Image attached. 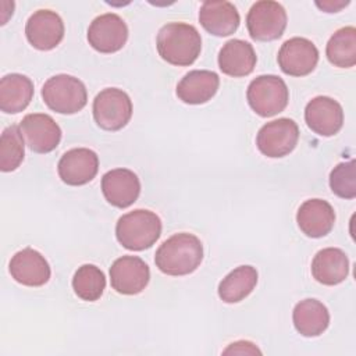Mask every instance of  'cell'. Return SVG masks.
<instances>
[{
    "label": "cell",
    "instance_id": "11",
    "mask_svg": "<svg viewBox=\"0 0 356 356\" xmlns=\"http://www.w3.org/2000/svg\"><path fill=\"white\" fill-rule=\"evenodd\" d=\"M150 270L138 256L118 257L110 267L113 289L122 295L140 293L149 284Z\"/></svg>",
    "mask_w": 356,
    "mask_h": 356
},
{
    "label": "cell",
    "instance_id": "29",
    "mask_svg": "<svg viewBox=\"0 0 356 356\" xmlns=\"http://www.w3.org/2000/svg\"><path fill=\"white\" fill-rule=\"evenodd\" d=\"M331 191L342 199L356 197V174L355 160L339 163L330 174Z\"/></svg>",
    "mask_w": 356,
    "mask_h": 356
},
{
    "label": "cell",
    "instance_id": "13",
    "mask_svg": "<svg viewBox=\"0 0 356 356\" xmlns=\"http://www.w3.org/2000/svg\"><path fill=\"white\" fill-rule=\"evenodd\" d=\"M25 35L38 50H51L64 38V22L51 10H38L26 21Z\"/></svg>",
    "mask_w": 356,
    "mask_h": 356
},
{
    "label": "cell",
    "instance_id": "24",
    "mask_svg": "<svg viewBox=\"0 0 356 356\" xmlns=\"http://www.w3.org/2000/svg\"><path fill=\"white\" fill-rule=\"evenodd\" d=\"M33 97V83L22 74H8L0 81V108L17 114L28 107Z\"/></svg>",
    "mask_w": 356,
    "mask_h": 356
},
{
    "label": "cell",
    "instance_id": "2",
    "mask_svg": "<svg viewBox=\"0 0 356 356\" xmlns=\"http://www.w3.org/2000/svg\"><path fill=\"white\" fill-rule=\"evenodd\" d=\"M160 57L178 67H186L196 61L202 50V38L197 29L185 22L165 24L156 40Z\"/></svg>",
    "mask_w": 356,
    "mask_h": 356
},
{
    "label": "cell",
    "instance_id": "1",
    "mask_svg": "<svg viewBox=\"0 0 356 356\" xmlns=\"http://www.w3.org/2000/svg\"><path fill=\"white\" fill-rule=\"evenodd\" d=\"M203 260L200 239L189 232H179L165 239L156 250L157 268L172 277L193 273Z\"/></svg>",
    "mask_w": 356,
    "mask_h": 356
},
{
    "label": "cell",
    "instance_id": "16",
    "mask_svg": "<svg viewBox=\"0 0 356 356\" xmlns=\"http://www.w3.org/2000/svg\"><path fill=\"white\" fill-rule=\"evenodd\" d=\"M102 192L111 206L125 209L136 202L140 193V181L128 168H114L103 175Z\"/></svg>",
    "mask_w": 356,
    "mask_h": 356
},
{
    "label": "cell",
    "instance_id": "25",
    "mask_svg": "<svg viewBox=\"0 0 356 356\" xmlns=\"http://www.w3.org/2000/svg\"><path fill=\"white\" fill-rule=\"evenodd\" d=\"M257 271L252 266H239L227 274L218 285V296L225 303H238L254 289Z\"/></svg>",
    "mask_w": 356,
    "mask_h": 356
},
{
    "label": "cell",
    "instance_id": "3",
    "mask_svg": "<svg viewBox=\"0 0 356 356\" xmlns=\"http://www.w3.org/2000/svg\"><path fill=\"white\" fill-rule=\"evenodd\" d=\"M161 235L160 217L145 209H136L121 216L115 225L117 241L128 250H145Z\"/></svg>",
    "mask_w": 356,
    "mask_h": 356
},
{
    "label": "cell",
    "instance_id": "4",
    "mask_svg": "<svg viewBox=\"0 0 356 356\" xmlns=\"http://www.w3.org/2000/svg\"><path fill=\"white\" fill-rule=\"evenodd\" d=\"M42 97L46 106L56 113L75 114L86 106L88 92L81 79L58 74L44 82Z\"/></svg>",
    "mask_w": 356,
    "mask_h": 356
},
{
    "label": "cell",
    "instance_id": "6",
    "mask_svg": "<svg viewBox=\"0 0 356 356\" xmlns=\"http://www.w3.org/2000/svg\"><path fill=\"white\" fill-rule=\"evenodd\" d=\"M132 117V102L129 96L118 88H106L93 100L95 122L106 131L124 128Z\"/></svg>",
    "mask_w": 356,
    "mask_h": 356
},
{
    "label": "cell",
    "instance_id": "9",
    "mask_svg": "<svg viewBox=\"0 0 356 356\" xmlns=\"http://www.w3.org/2000/svg\"><path fill=\"white\" fill-rule=\"evenodd\" d=\"M127 39L128 26L125 21L114 13L96 17L88 28V42L100 53H115L121 50Z\"/></svg>",
    "mask_w": 356,
    "mask_h": 356
},
{
    "label": "cell",
    "instance_id": "8",
    "mask_svg": "<svg viewBox=\"0 0 356 356\" xmlns=\"http://www.w3.org/2000/svg\"><path fill=\"white\" fill-rule=\"evenodd\" d=\"M299 128L291 118H278L264 124L256 136L257 149L267 157L278 159L289 154L298 145Z\"/></svg>",
    "mask_w": 356,
    "mask_h": 356
},
{
    "label": "cell",
    "instance_id": "26",
    "mask_svg": "<svg viewBox=\"0 0 356 356\" xmlns=\"http://www.w3.org/2000/svg\"><path fill=\"white\" fill-rule=\"evenodd\" d=\"M325 54L328 61L339 68H350L356 64V29L343 26L330 38Z\"/></svg>",
    "mask_w": 356,
    "mask_h": 356
},
{
    "label": "cell",
    "instance_id": "31",
    "mask_svg": "<svg viewBox=\"0 0 356 356\" xmlns=\"http://www.w3.org/2000/svg\"><path fill=\"white\" fill-rule=\"evenodd\" d=\"M348 4H349V1H323V3L317 1L316 3V6L320 7L321 10H324L325 13H337Z\"/></svg>",
    "mask_w": 356,
    "mask_h": 356
},
{
    "label": "cell",
    "instance_id": "10",
    "mask_svg": "<svg viewBox=\"0 0 356 356\" xmlns=\"http://www.w3.org/2000/svg\"><path fill=\"white\" fill-rule=\"evenodd\" d=\"M277 60L284 74L305 76L316 68L318 50L316 44L306 38H292L282 43Z\"/></svg>",
    "mask_w": 356,
    "mask_h": 356
},
{
    "label": "cell",
    "instance_id": "18",
    "mask_svg": "<svg viewBox=\"0 0 356 356\" xmlns=\"http://www.w3.org/2000/svg\"><path fill=\"white\" fill-rule=\"evenodd\" d=\"M296 222L305 235L321 238L331 232L335 222V211L323 199H309L300 204L296 213Z\"/></svg>",
    "mask_w": 356,
    "mask_h": 356
},
{
    "label": "cell",
    "instance_id": "5",
    "mask_svg": "<svg viewBox=\"0 0 356 356\" xmlns=\"http://www.w3.org/2000/svg\"><path fill=\"white\" fill-rule=\"evenodd\" d=\"M248 103L260 117H273L285 110L289 90L282 78L277 75H260L254 78L246 90Z\"/></svg>",
    "mask_w": 356,
    "mask_h": 356
},
{
    "label": "cell",
    "instance_id": "7",
    "mask_svg": "<svg viewBox=\"0 0 356 356\" xmlns=\"http://www.w3.org/2000/svg\"><path fill=\"white\" fill-rule=\"evenodd\" d=\"M246 26L254 40H275L286 28V11L277 1H256L246 15Z\"/></svg>",
    "mask_w": 356,
    "mask_h": 356
},
{
    "label": "cell",
    "instance_id": "15",
    "mask_svg": "<svg viewBox=\"0 0 356 356\" xmlns=\"http://www.w3.org/2000/svg\"><path fill=\"white\" fill-rule=\"evenodd\" d=\"M305 120L317 135L332 136L342 128L343 110L337 100L328 96H317L306 104Z\"/></svg>",
    "mask_w": 356,
    "mask_h": 356
},
{
    "label": "cell",
    "instance_id": "28",
    "mask_svg": "<svg viewBox=\"0 0 356 356\" xmlns=\"http://www.w3.org/2000/svg\"><path fill=\"white\" fill-rule=\"evenodd\" d=\"M24 139L18 125L4 128L0 139V170L3 172L14 171L24 160Z\"/></svg>",
    "mask_w": 356,
    "mask_h": 356
},
{
    "label": "cell",
    "instance_id": "12",
    "mask_svg": "<svg viewBox=\"0 0 356 356\" xmlns=\"http://www.w3.org/2000/svg\"><path fill=\"white\" fill-rule=\"evenodd\" d=\"M19 128L26 145L36 153H49L54 150L61 140V129L49 114H26Z\"/></svg>",
    "mask_w": 356,
    "mask_h": 356
},
{
    "label": "cell",
    "instance_id": "20",
    "mask_svg": "<svg viewBox=\"0 0 356 356\" xmlns=\"http://www.w3.org/2000/svg\"><path fill=\"white\" fill-rule=\"evenodd\" d=\"M220 78L207 70L188 72L177 85V96L186 104H203L218 90Z\"/></svg>",
    "mask_w": 356,
    "mask_h": 356
},
{
    "label": "cell",
    "instance_id": "14",
    "mask_svg": "<svg viewBox=\"0 0 356 356\" xmlns=\"http://www.w3.org/2000/svg\"><path fill=\"white\" fill-rule=\"evenodd\" d=\"M57 170L61 181L67 185H85L96 177L99 157L90 149L75 147L61 156Z\"/></svg>",
    "mask_w": 356,
    "mask_h": 356
},
{
    "label": "cell",
    "instance_id": "22",
    "mask_svg": "<svg viewBox=\"0 0 356 356\" xmlns=\"http://www.w3.org/2000/svg\"><path fill=\"white\" fill-rule=\"evenodd\" d=\"M312 274L323 285L341 284L349 274L348 256L338 248L321 249L313 257Z\"/></svg>",
    "mask_w": 356,
    "mask_h": 356
},
{
    "label": "cell",
    "instance_id": "21",
    "mask_svg": "<svg viewBox=\"0 0 356 356\" xmlns=\"http://www.w3.org/2000/svg\"><path fill=\"white\" fill-rule=\"evenodd\" d=\"M256 60L253 46L241 39L228 40L218 53L220 70L234 78L249 75L254 70Z\"/></svg>",
    "mask_w": 356,
    "mask_h": 356
},
{
    "label": "cell",
    "instance_id": "17",
    "mask_svg": "<svg viewBox=\"0 0 356 356\" xmlns=\"http://www.w3.org/2000/svg\"><path fill=\"white\" fill-rule=\"evenodd\" d=\"M11 277L26 286H42L50 278V266L44 256L32 248L17 252L10 260Z\"/></svg>",
    "mask_w": 356,
    "mask_h": 356
},
{
    "label": "cell",
    "instance_id": "23",
    "mask_svg": "<svg viewBox=\"0 0 356 356\" xmlns=\"http://www.w3.org/2000/svg\"><path fill=\"white\" fill-rule=\"evenodd\" d=\"M296 331L303 337H318L330 324V313L325 305L317 299H305L296 303L292 313Z\"/></svg>",
    "mask_w": 356,
    "mask_h": 356
},
{
    "label": "cell",
    "instance_id": "27",
    "mask_svg": "<svg viewBox=\"0 0 356 356\" xmlns=\"http://www.w3.org/2000/svg\"><path fill=\"white\" fill-rule=\"evenodd\" d=\"M72 288L82 300L95 302L103 295L106 288L104 273L95 264H83L74 274Z\"/></svg>",
    "mask_w": 356,
    "mask_h": 356
},
{
    "label": "cell",
    "instance_id": "30",
    "mask_svg": "<svg viewBox=\"0 0 356 356\" xmlns=\"http://www.w3.org/2000/svg\"><path fill=\"white\" fill-rule=\"evenodd\" d=\"M224 353H261L252 342H248V341H238V342H234L231 343L225 350Z\"/></svg>",
    "mask_w": 356,
    "mask_h": 356
},
{
    "label": "cell",
    "instance_id": "19",
    "mask_svg": "<svg viewBox=\"0 0 356 356\" xmlns=\"http://www.w3.org/2000/svg\"><path fill=\"white\" fill-rule=\"evenodd\" d=\"M199 22L214 36H228L238 29L241 17L229 1H204L199 11Z\"/></svg>",
    "mask_w": 356,
    "mask_h": 356
}]
</instances>
